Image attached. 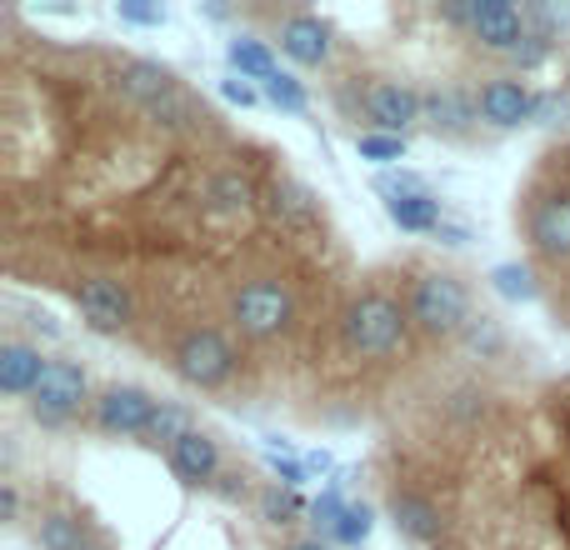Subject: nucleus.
Wrapping results in <instances>:
<instances>
[{"mask_svg": "<svg viewBox=\"0 0 570 550\" xmlns=\"http://www.w3.org/2000/svg\"><path fill=\"white\" fill-rule=\"evenodd\" d=\"M465 345H471V351H481V355H495L505 345V335H501V325H495L491 315H475L471 331H465Z\"/></svg>", "mask_w": 570, "mask_h": 550, "instance_id": "obj_29", "label": "nucleus"}, {"mask_svg": "<svg viewBox=\"0 0 570 550\" xmlns=\"http://www.w3.org/2000/svg\"><path fill=\"white\" fill-rule=\"evenodd\" d=\"M266 455H271V471H276L285 485H301V481H305V461H291V455H281V445H276V441H271V451H266Z\"/></svg>", "mask_w": 570, "mask_h": 550, "instance_id": "obj_34", "label": "nucleus"}, {"mask_svg": "<svg viewBox=\"0 0 570 550\" xmlns=\"http://www.w3.org/2000/svg\"><path fill=\"white\" fill-rule=\"evenodd\" d=\"M441 240L445 246H465L471 236H465V226H441Z\"/></svg>", "mask_w": 570, "mask_h": 550, "instance_id": "obj_40", "label": "nucleus"}, {"mask_svg": "<svg viewBox=\"0 0 570 550\" xmlns=\"http://www.w3.org/2000/svg\"><path fill=\"white\" fill-rule=\"evenodd\" d=\"M266 216L276 220L281 230H305V226H315V196L301 180H276V186L266 190Z\"/></svg>", "mask_w": 570, "mask_h": 550, "instance_id": "obj_17", "label": "nucleus"}, {"mask_svg": "<svg viewBox=\"0 0 570 550\" xmlns=\"http://www.w3.org/2000/svg\"><path fill=\"white\" fill-rule=\"evenodd\" d=\"M481 120H491L495 130H515L525 120H535V96L521 86V80H485L481 86Z\"/></svg>", "mask_w": 570, "mask_h": 550, "instance_id": "obj_11", "label": "nucleus"}, {"mask_svg": "<svg viewBox=\"0 0 570 550\" xmlns=\"http://www.w3.org/2000/svg\"><path fill=\"white\" fill-rule=\"evenodd\" d=\"M50 361H40V351H30V345L20 341H6L0 345V391L6 395H30L40 385V375H46Z\"/></svg>", "mask_w": 570, "mask_h": 550, "instance_id": "obj_18", "label": "nucleus"}, {"mask_svg": "<svg viewBox=\"0 0 570 550\" xmlns=\"http://www.w3.org/2000/svg\"><path fill=\"white\" fill-rule=\"evenodd\" d=\"M281 50L295 66H325V56H331V30L315 16H291L281 26Z\"/></svg>", "mask_w": 570, "mask_h": 550, "instance_id": "obj_15", "label": "nucleus"}, {"mask_svg": "<svg viewBox=\"0 0 570 550\" xmlns=\"http://www.w3.org/2000/svg\"><path fill=\"white\" fill-rule=\"evenodd\" d=\"M220 495H230V501L246 495V481H240V475H220Z\"/></svg>", "mask_w": 570, "mask_h": 550, "instance_id": "obj_39", "label": "nucleus"}, {"mask_svg": "<svg viewBox=\"0 0 570 550\" xmlns=\"http://www.w3.org/2000/svg\"><path fill=\"white\" fill-rule=\"evenodd\" d=\"M116 80H120V96L136 100L140 110L156 106L160 96H170V90H176V76H170L166 66H156V60H126Z\"/></svg>", "mask_w": 570, "mask_h": 550, "instance_id": "obj_16", "label": "nucleus"}, {"mask_svg": "<svg viewBox=\"0 0 570 550\" xmlns=\"http://www.w3.org/2000/svg\"><path fill=\"white\" fill-rule=\"evenodd\" d=\"M226 56H230V66L240 70V80H271L276 76V60H271V50H266V40H250V36H236L226 46Z\"/></svg>", "mask_w": 570, "mask_h": 550, "instance_id": "obj_22", "label": "nucleus"}, {"mask_svg": "<svg viewBox=\"0 0 570 550\" xmlns=\"http://www.w3.org/2000/svg\"><path fill=\"white\" fill-rule=\"evenodd\" d=\"M156 405L160 401L150 391H140V385H110L96 401V421L110 435H146L150 421H156Z\"/></svg>", "mask_w": 570, "mask_h": 550, "instance_id": "obj_7", "label": "nucleus"}, {"mask_svg": "<svg viewBox=\"0 0 570 550\" xmlns=\"http://www.w3.org/2000/svg\"><path fill=\"white\" fill-rule=\"evenodd\" d=\"M471 291H465L455 275L445 271H431L411 285V325L435 341H451V335H465L471 331Z\"/></svg>", "mask_w": 570, "mask_h": 550, "instance_id": "obj_2", "label": "nucleus"}, {"mask_svg": "<svg viewBox=\"0 0 570 550\" xmlns=\"http://www.w3.org/2000/svg\"><path fill=\"white\" fill-rule=\"evenodd\" d=\"M266 86V100L271 106H281V110H291V116H301L305 110V86L295 76H285V70H276L271 80H261Z\"/></svg>", "mask_w": 570, "mask_h": 550, "instance_id": "obj_25", "label": "nucleus"}, {"mask_svg": "<svg viewBox=\"0 0 570 550\" xmlns=\"http://www.w3.org/2000/svg\"><path fill=\"white\" fill-rule=\"evenodd\" d=\"M546 56H551V30H531V36L515 46V60H521V66H541Z\"/></svg>", "mask_w": 570, "mask_h": 550, "instance_id": "obj_32", "label": "nucleus"}, {"mask_svg": "<svg viewBox=\"0 0 570 550\" xmlns=\"http://www.w3.org/2000/svg\"><path fill=\"white\" fill-rule=\"evenodd\" d=\"M76 305L90 331H100V335H120L130 325V315H136L130 291L120 281H110V275H86V281L76 285Z\"/></svg>", "mask_w": 570, "mask_h": 550, "instance_id": "obj_6", "label": "nucleus"}, {"mask_svg": "<svg viewBox=\"0 0 570 550\" xmlns=\"http://www.w3.org/2000/svg\"><path fill=\"white\" fill-rule=\"evenodd\" d=\"M170 361H176V375L186 385L216 391V385H226L230 371H236V345H230L220 331H190L186 341L176 345Z\"/></svg>", "mask_w": 570, "mask_h": 550, "instance_id": "obj_4", "label": "nucleus"}, {"mask_svg": "<svg viewBox=\"0 0 570 550\" xmlns=\"http://www.w3.org/2000/svg\"><path fill=\"white\" fill-rule=\"evenodd\" d=\"M170 471L190 485L220 481V445L210 441L206 431H186L176 445H170Z\"/></svg>", "mask_w": 570, "mask_h": 550, "instance_id": "obj_13", "label": "nucleus"}, {"mask_svg": "<svg viewBox=\"0 0 570 550\" xmlns=\"http://www.w3.org/2000/svg\"><path fill=\"white\" fill-rule=\"evenodd\" d=\"M120 20H130V26H160L166 20V10L160 6H140V0H120Z\"/></svg>", "mask_w": 570, "mask_h": 550, "instance_id": "obj_35", "label": "nucleus"}, {"mask_svg": "<svg viewBox=\"0 0 570 550\" xmlns=\"http://www.w3.org/2000/svg\"><path fill=\"white\" fill-rule=\"evenodd\" d=\"M385 216L395 220L401 230H441L445 220H441V200L431 196V190H421V196H401V200H385Z\"/></svg>", "mask_w": 570, "mask_h": 550, "instance_id": "obj_19", "label": "nucleus"}, {"mask_svg": "<svg viewBox=\"0 0 570 550\" xmlns=\"http://www.w3.org/2000/svg\"><path fill=\"white\" fill-rule=\"evenodd\" d=\"M146 116L156 120L160 130H190L196 120H206V116H200V106L190 100V90H186V86H176L170 96H160L156 106H146Z\"/></svg>", "mask_w": 570, "mask_h": 550, "instance_id": "obj_21", "label": "nucleus"}, {"mask_svg": "<svg viewBox=\"0 0 570 550\" xmlns=\"http://www.w3.org/2000/svg\"><path fill=\"white\" fill-rule=\"evenodd\" d=\"M230 321L240 325V335L250 341H276L285 325L295 321V295L281 281H246L230 295Z\"/></svg>", "mask_w": 570, "mask_h": 550, "instance_id": "obj_3", "label": "nucleus"}, {"mask_svg": "<svg viewBox=\"0 0 570 550\" xmlns=\"http://www.w3.org/2000/svg\"><path fill=\"white\" fill-rule=\"evenodd\" d=\"M365 536H371V511H365V505H345V515H341V526H335L331 541L335 546H361Z\"/></svg>", "mask_w": 570, "mask_h": 550, "instance_id": "obj_28", "label": "nucleus"}, {"mask_svg": "<svg viewBox=\"0 0 570 550\" xmlns=\"http://www.w3.org/2000/svg\"><path fill=\"white\" fill-rule=\"evenodd\" d=\"M190 431V415H186V405H176V401H160L156 405V421H150V431H146V441H166V445H176L180 435Z\"/></svg>", "mask_w": 570, "mask_h": 550, "instance_id": "obj_24", "label": "nucleus"}, {"mask_svg": "<svg viewBox=\"0 0 570 550\" xmlns=\"http://www.w3.org/2000/svg\"><path fill=\"white\" fill-rule=\"evenodd\" d=\"M220 96H226L230 100V106H240V110H246V106H256V90H250L246 86V80H220Z\"/></svg>", "mask_w": 570, "mask_h": 550, "instance_id": "obj_36", "label": "nucleus"}, {"mask_svg": "<svg viewBox=\"0 0 570 550\" xmlns=\"http://www.w3.org/2000/svg\"><path fill=\"white\" fill-rule=\"evenodd\" d=\"M375 190H381L385 200H401V196H421L425 180L421 176H405V170H381V176H375Z\"/></svg>", "mask_w": 570, "mask_h": 550, "instance_id": "obj_30", "label": "nucleus"}, {"mask_svg": "<svg viewBox=\"0 0 570 550\" xmlns=\"http://www.w3.org/2000/svg\"><path fill=\"white\" fill-rule=\"evenodd\" d=\"M365 116H371L385 136H401L405 126H415V120L425 116V96H415L401 80H375V86L365 90Z\"/></svg>", "mask_w": 570, "mask_h": 550, "instance_id": "obj_9", "label": "nucleus"}, {"mask_svg": "<svg viewBox=\"0 0 570 550\" xmlns=\"http://www.w3.org/2000/svg\"><path fill=\"white\" fill-rule=\"evenodd\" d=\"M291 550H331V546H325V541H321V536H315V541H295Z\"/></svg>", "mask_w": 570, "mask_h": 550, "instance_id": "obj_42", "label": "nucleus"}, {"mask_svg": "<svg viewBox=\"0 0 570 550\" xmlns=\"http://www.w3.org/2000/svg\"><path fill=\"white\" fill-rule=\"evenodd\" d=\"M491 285L505 295V301H535V281H531V271L525 266H495Z\"/></svg>", "mask_w": 570, "mask_h": 550, "instance_id": "obj_27", "label": "nucleus"}, {"mask_svg": "<svg viewBox=\"0 0 570 550\" xmlns=\"http://www.w3.org/2000/svg\"><path fill=\"white\" fill-rule=\"evenodd\" d=\"M355 146H361V156L375 160V166H395V160H405V136H385V130H371V136H361Z\"/></svg>", "mask_w": 570, "mask_h": 550, "instance_id": "obj_26", "label": "nucleus"}, {"mask_svg": "<svg viewBox=\"0 0 570 550\" xmlns=\"http://www.w3.org/2000/svg\"><path fill=\"white\" fill-rule=\"evenodd\" d=\"M525 236H531L535 256L546 261H570V190H556V196H541L525 216Z\"/></svg>", "mask_w": 570, "mask_h": 550, "instance_id": "obj_8", "label": "nucleus"}, {"mask_svg": "<svg viewBox=\"0 0 570 550\" xmlns=\"http://www.w3.org/2000/svg\"><path fill=\"white\" fill-rule=\"evenodd\" d=\"M315 511V526H321L325 536H335V526H341V515H345V501H341V491H325L321 501L311 505Z\"/></svg>", "mask_w": 570, "mask_h": 550, "instance_id": "obj_31", "label": "nucleus"}, {"mask_svg": "<svg viewBox=\"0 0 570 550\" xmlns=\"http://www.w3.org/2000/svg\"><path fill=\"white\" fill-rule=\"evenodd\" d=\"M475 116H481V100H471L455 86H435L431 96H425V120H431L435 130H445V136H465V130L475 126Z\"/></svg>", "mask_w": 570, "mask_h": 550, "instance_id": "obj_14", "label": "nucleus"}, {"mask_svg": "<svg viewBox=\"0 0 570 550\" xmlns=\"http://www.w3.org/2000/svg\"><path fill=\"white\" fill-rule=\"evenodd\" d=\"M341 335L365 361H391V355H401L405 341H411V305L391 301V295H381V291H365L345 305Z\"/></svg>", "mask_w": 570, "mask_h": 550, "instance_id": "obj_1", "label": "nucleus"}, {"mask_svg": "<svg viewBox=\"0 0 570 550\" xmlns=\"http://www.w3.org/2000/svg\"><path fill=\"white\" fill-rule=\"evenodd\" d=\"M391 521H395V531H401L405 541H415V546H435L445 536L441 505L425 501L421 491H395L391 495Z\"/></svg>", "mask_w": 570, "mask_h": 550, "instance_id": "obj_12", "label": "nucleus"}, {"mask_svg": "<svg viewBox=\"0 0 570 550\" xmlns=\"http://www.w3.org/2000/svg\"><path fill=\"white\" fill-rule=\"evenodd\" d=\"M301 511V501H295V495H281V491H266L261 495V515H266V521H291V515Z\"/></svg>", "mask_w": 570, "mask_h": 550, "instance_id": "obj_33", "label": "nucleus"}, {"mask_svg": "<svg viewBox=\"0 0 570 550\" xmlns=\"http://www.w3.org/2000/svg\"><path fill=\"white\" fill-rule=\"evenodd\" d=\"M566 116V100L561 96H535V120H556Z\"/></svg>", "mask_w": 570, "mask_h": 550, "instance_id": "obj_37", "label": "nucleus"}, {"mask_svg": "<svg viewBox=\"0 0 570 550\" xmlns=\"http://www.w3.org/2000/svg\"><path fill=\"white\" fill-rule=\"evenodd\" d=\"M36 541L40 550H86V531H80V521H70V515H40V526H36Z\"/></svg>", "mask_w": 570, "mask_h": 550, "instance_id": "obj_23", "label": "nucleus"}, {"mask_svg": "<svg viewBox=\"0 0 570 550\" xmlns=\"http://www.w3.org/2000/svg\"><path fill=\"white\" fill-rule=\"evenodd\" d=\"M206 200H210V210H220V216H246V210L256 206V190H250V180L240 176V170H220V176L210 180Z\"/></svg>", "mask_w": 570, "mask_h": 550, "instance_id": "obj_20", "label": "nucleus"}, {"mask_svg": "<svg viewBox=\"0 0 570 550\" xmlns=\"http://www.w3.org/2000/svg\"><path fill=\"white\" fill-rule=\"evenodd\" d=\"M305 471H331V455H325V451H311V455H305Z\"/></svg>", "mask_w": 570, "mask_h": 550, "instance_id": "obj_41", "label": "nucleus"}, {"mask_svg": "<svg viewBox=\"0 0 570 550\" xmlns=\"http://www.w3.org/2000/svg\"><path fill=\"white\" fill-rule=\"evenodd\" d=\"M80 401H86V371L70 361H50L40 385L30 391V415L40 425H66L80 411Z\"/></svg>", "mask_w": 570, "mask_h": 550, "instance_id": "obj_5", "label": "nucleus"}, {"mask_svg": "<svg viewBox=\"0 0 570 550\" xmlns=\"http://www.w3.org/2000/svg\"><path fill=\"white\" fill-rule=\"evenodd\" d=\"M471 36L491 50H511L521 46L531 30H525V10H515L511 0H471Z\"/></svg>", "mask_w": 570, "mask_h": 550, "instance_id": "obj_10", "label": "nucleus"}, {"mask_svg": "<svg viewBox=\"0 0 570 550\" xmlns=\"http://www.w3.org/2000/svg\"><path fill=\"white\" fill-rule=\"evenodd\" d=\"M16 511H20L16 485H0V515H6V521H16Z\"/></svg>", "mask_w": 570, "mask_h": 550, "instance_id": "obj_38", "label": "nucleus"}, {"mask_svg": "<svg viewBox=\"0 0 570 550\" xmlns=\"http://www.w3.org/2000/svg\"><path fill=\"white\" fill-rule=\"evenodd\" d=\"M86 550H106V546H86Z\"/></svg>", "mask_w": 570, "mask_h": 550, "instance_id": "obj_43", "label": "nucleus"}]
</instances>
